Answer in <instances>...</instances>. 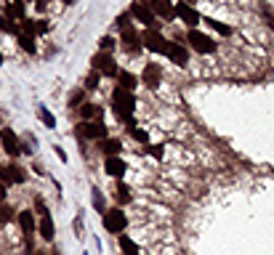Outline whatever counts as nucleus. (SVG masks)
<instances>
[{
  "instance_id": "f257e3e1",
  "label": "nucleus",
  "mask_w": 274,
  "mask_h": 255,
  "mask_svg": "<svg viewBox=\"0 0 274 255\" xmlns=\"http://www.w3.org/2000/svg\"><path fill=\"white\" fill-rule=\"evenodd\" d=\"M112 104H115V117L120 122H128L133 125V109H136V99H133V93L125 90V88H115L112 90Z\"/></svg>"
},
{
  "instance_id": "f03ea898",
  "label": "nucleus",
  "mask_w": 274,
  "mask_h": 255,
  "mask_svg": "<svg viewBox=\"0 0 274 255\" xmlns=\"http://www.w3.org/2000/svg\"><path fill=\"white\" fill-rule=\"evenodd\" d=\"M131 16H133V19H139L141 24H147L149 29H157V16L152 13L147 0H136V3L131 6Z\"/></svg>"
},
{
  "instance_id": "7ed1b4c3",
  "label": "nucleus",
  "mask_w": 274,
  "mask_h": 255,
  "mask_svg": "<svg viewBox=\"0 0 274 255\" xmlns=\"http://www.w3.org/2000/svg\"><path fill=\"white\" fill-rule=\"evenodd\" d=\"M104 226H106V231H112V234H123V229L128 226V218H125V213L120 210H106L104 213Z\"/></svg>"
},
{
  "instance_id": "20e7f679",
  "label": "nucleus",
  "mask_w": 274,
  "mask_h": 255,
  "mask_svg": "<svg viewBox=\"0 0 274 255\" xmlns=\"http://www.w3.org/2000/svg\"><path fill=\"white\" fill-rule=\"evenodd\" d=\"M90 64H94V72H99V75H106V77H117L115 59H112L109 53H96Z\"/></svg>"
},
{
  "instance_id": "39448f33",
  "label": "nucleus",
  "mask_w": 274,
  "mask_h": 255,
  "mask_svg": "<svg viewBox=\"0 0 274 255\" xmlns=\"http://www.w3.org/2000/svg\"><path fill=\"white\" fill-rule=\"evenodd\" d=\"M189 43H192L194 51H200V53H213L216 51V43H213L205 32H197V29L189 32Z\"/></svg>"
},
{
  "instance_id": "423d86ee",
  "label": "nucleus",
  "mask_w": 274,
  "mask_h": 255,
  "mask_svg": "<svg viewBox=\"0 0 274 255\" xmlns=\"http://www.w3.org/2000/svg\"><path fill=\"white\" fill-rule=\"evenodd\" d=\"M141 43H144V48H149L152 53H165V43H168V40H165L157 29H147Z\"/></svg>"
},
{
  "instance_id": "0eeeda50",
  "label": "nucleus",
  "mask_w": 274,
  "mask_h": 255,
  "mask_svg": "<svg viewBox=\"0 0 274 255\" xmlns=\"http://www.w3.org/2000/svg\"><path fill=\"white\" fill-rule=\"evenodd\" d=\"M0 143H3V152L11 154V157H16L22 152V143H19L16 133H13L11 128H3V131H0Z\"/></svg>"
},
{
  "instance_id": "6e6552de",
  "label": "nucleus",
  "mask_w": 274,
  "mask_h": 255,
  "mask_svg": "<svg viewBox=\"0 0 274 255\" xmlns=\"http://www.w3.org/2000/svg\"><path fill=\"white\" fill-rule=\"evenodd\" d=\"M78 133L83 138H90V141H101V138H106V125H101V122H83L78 128Z\"/></svg>"
},
{
  "instance_id": "1a4fd4ad",
  "label": "nucleus",
  "mask_w": 274,
  "mask_h": 255,
  "mask_svg": "<svg viewBox=\"0 0 274 255\" xmlns=\"http://www.w3.org/2000/svg\"><path fill=\"white\" fill-rule=\"evenodd\" d=\"M173 11H176V16H178V19L181 22H184L187 27H197V24H200V13H197L192 6H187V3H178V6H173Z\"/></svg>"
},
{
  "instance_id": "9d476101",
  "label": "nucleus",
  "mask_w": 274,
  "mask_h": 255,
  "mask_svg": "<svg viewBox=\"0 0 274 255\" xmlns=\"http://www.w3.org/2000/svg\"><path fill=\"white\" fill-rule=\"evenodd\" d=\"M147 3H149L152 13H155V16H162L165 22H171L173 16H176V11H173V6H171V0H147Z\"/></svg>"
},
{
  "instance_id": "9b49d317",
  "label": "nucleus",
  "mask_w": 274,
  "mask_h": 255,
  "mask_svg": "<svg viewBox=\"0 0 274 255\" xmlns=\"http://www.w3.org/2000/svg\"><path fill=\"white\" fill-rule=\"evenodd\" d=\"M165 56H168L173 64H181V67H184L187 64V48L181 45V43H165Z\"/></svg>"
},
{
  "instance_id": "f8f14e48",
  "label": "nucleus",
  "mask_w": 274,
  "mask_h": 255,
  "mask_svg": "<svg viewBox=\"0 0 274 255\" xmlns=\"http://www.w3.org/2000/svg\"><path fill=\"white\" fill-rule=\"evenodd\" d=\"M38 205H40V236L51 242V239H53V221H51V213L43 207V202H38Z\"/></svg>"
},
{
  "instance_id": "ddd939ff",
  "label": "nucleus",
  "mask_w": 274,
  "mask_h": 255,
  "mask_svg": "<svg viewBox=\"0 0 274 255\" xmlns=\"http://www.w3.org/2000/svg\"><path fill=\"white\" fill-rule=\"evenodd\" d=\"M160 77H162V72H160L157 64H147V67H144L141 80H144V85H147V88H157V85H160Z\"/></svg>"
},
{
  "instance_id": "4468645a",
  "label": "nucleus",
  "mask_w": 274,
  "mask_h": 255,
  "mask_svg": "<svg viewBox=\"0 0 274 255\" xmlns=\"http://www.w3.org/2000/svg\"><path fill=\"white\" fill-rule=\"evenodd\" d=\"M0 175H3V184H24V170L19 168V165H8V168H3L0 170Z\"/></svg>"
},
{
  "instance_id": "2eb2a0df",
  "label": "nucleus",
  "mask_w": 274,
  "mask_h": 255,
  "mask_svg": "<svg viewBox=\"0 0 274 255\" xmlns=\"http://www.w3.org/2000/svg\"><path fill=\"white\" fill-rule=\"evenodd\" d=\"M104 170L112 175V178H123V173H125V162L120 157H106V162H104Z\"/></svg>"
},
{
  "instance_id": "dca6fc26",
  "label": "nucleus",
  "mask_w": 274,
  "mask_h": 255,
  "mask_svg": "<svg viewBox=\"0 0 274 255\" xmlns=\"http://www.w3.org/2000/svg\"><path fill=\"white\" fill-rule=\"evenodd\" d=\"M99 149H101L106 157H117L120 149H123V143H120V138H101V141H99Z\"/></svg>"
},
{
  "instance_id": "f3484780",
  "label": "nucleus",
  "mask_w": 274,
  "mask_h": 255,
  "mask_svg": "<svg viewBox=\"0 0 274 255\" xmlns=\"http://www.w3.org/2000/svg\"><path fill=\"white\" fill-rule=\"evenodd\" d=\"M19 226H22V231L29 236V234H35V215L29 213V210H22L19 213Z\"/></svg>"
},
{
  "instance_id": "a211bd4d",
  "label": "nucleus",
  "mask_w": 274,
  "mask_h": 255,
  "mask_svg": "<svg viewBox=\"0 0 274 255\" xmlns=\"http://www.w3.org/2000/svg\"><path fill=\"white\" fill-rule=\"evenodd\" d=\"M6 16L8 19H24V0H11L6 6Z\"/></svg>"
},
{
  "instance_id": "6ab92c4d",
  "label": "nucleus",
  "mask_w": 274,
  "mask_h": 255,
  "mask_svg": "<svg viewBox=\"0 0 274 255\" xmlns=\"http://www.w3.org/2000/svg\"><path fill=\"white\" fill-rule=\"evenodd\" d=\"M120 43H123L128 51H136V48H139V35H136V29L133 27L123 29V40H120Z\"/></svg>"
},
{
  "instance_id": "aec40b11",
  "label": "nucleus",
  "mask_w": 274,
  "mask_h": 255,
  "mask_svg": "<svg viewBox=\"0 0 274 255\" xmlns=\"http://www.w3.org/2000/svg\"><path fill=\"white\" fill-rule=\"evenodd\" d=\"M117 88L133 90V88H136V77H133L131 72H117Z\"/></svg>"
},
{
  "instance_id": "412c9836",
  "label": "nucleus",
  "mask_w": 274,
  "mask_h": 255,
  "mask_svg": "<svg viewBox=\"0 0 274 255\" xmlns=\"http://www.w3.org/2000/svg\"><path fill=\"white\" fill-rule=\"evenodd\" d=\"M117 236H120V247H123L125 255H139V247H136V242L128 234H117Z\"/></svg>"
},
{
  "instance_id": "4be33fe9",
  "label": "nucleus",
  "mask_w": 274,
  "mask_h": 255,
  "mask_svg": "<svg viewBox=\"0 0 274 255\" xmlns=\"http://www.w3.org/2000/svg\"><path fill=\"white\" fill-rule=\"evenodd\" d=\"M38 32H40V27H38L32 19H27V16H24V19H22V35H27V38H32V40H35Z\"/></svg>"
},
{
  "instance_id": "5701e85b",
  "label": "nucleus",
  "mask_w": 274,
  "mask_h": 255,
  "mask_svg": "<svg viewBox=\"0 0 274 255\" xmlns=\"http://www.w3.org/2000/svg\"><path fill=\"white\" fill-rule=\"evenodd\" d=\"M0 29L8 32V35H19V27L13 24V19H8V16H0Z\"/></svg>"
},
{
  "instance_id": "b1692460",
  "label": "nucleus",
  "mask_w": 274,
  "mask_h": 255,
  "mask_svg": "<svg viewBox=\"0 0 274 255\" xmlns=\"http://www.w3.org/2000/svg\"><path fill=\"white\" fill-rule=\"evenodd\" d=\"M80 115H83L85 120H90V117H101V109H96V104H83V106H80Z\"/></svg>"
},
{
  "instance_id": "393cba45",
  "label": "nucleus",
  "mask_w": 274,
  "mask_h": 255,
  "mask_svg": "<svg viewBox=\"0 0 274 255\" xmlns=\"http://www.w3.org/2000/svg\"><path fill=\"white\" fill-rule=\"evenodd\" d=\"M38 117L45 122V128H56V117H53V115H51V112L45 109V106H40V109H38Z\"/></svg>"
},
{
  "instance_id": "a878e982",
  "label": "nucleus",
  "mask_w": 274,
  "mask_h": 255,
  "mask_svg": "<svg viewBox=\"0 0 274 255\" xmlns=\"http://www.w3.org/2000/svg\"><path fill=\"white\" fill-rule=\"evenodd\" d=\"M115 197H117V202H120V205L131 202V189H128L125 184H120V186H117V191H115Z\"/></svg>"
},
{
  "instance_id": "bb28decb",
  "label": "nucleus",
  "mask_w": 274,
  "mask_h": 255,
  "mask_svg": "<svg viewBox=\"0 0 274 255\" xmlns=\"http://www.w3.org/2000/svg\"><path fill=\"white\" fill-rule=\"evenodd\" d=\"M19 45L24 48L27 53H35L38 51V45H35V40L32 38H27V35H19Z\"/></svg>"
},
{
  "instance_id": "cd10ccee",
  "label": "nucleus",
  "mask_w": 274,
  "mask_h": 255,
  "mask_svg": "<svg viewBox=\"0 0 274 255\" xmlns=\"http://www.w3.org/2000/svg\"><path fill=\"white\" fill-rule=\"evenodd\" d=\"M213 29H216V32H221V35H232V29L229 27H226V24H221V22H216V19H205Z\"/></svg>"
},
{
  "instance_id": "c85d7f7f",
  "label": "nucleus",
  "mask_w": 274,
  "mask_h": 255,
  "mask_svg": "<svg viewBox=\"0 0 274 255\" xmlns=\"http://www.w3.org/2000/svg\"><path fill=\"white\" fill-rule=\"evenodd\" d=\"M85 88H88V90H96V88H99V72H90V75H88Z\"/></svg>"
},
{
  "instance_id": "c756f323",
  "label": "nucleus",
  "mask_w": 274,
  "mask_h": 255,
  "mask_svg": "<svg viewBox=\"0 0 274 255\" xmlns=\"http://www.w3.org/2000/svg\"><path fill=\"white\" fill-rule=\"evenodd\" d=\"M11 218H13V210L6 207V205H0V223H8Z\"/></svg>"
},
{
  "instance_id": "7c9ffc66",
  "label": "nucleus",
  "mask_w": 274,
  "mask_h": 255,
  "mask_svg": "<svg viewBox=\"0 0 274 255\" xmlns=\"http://www.w3.org/2000/svg\"><path fill=\"white\" fill-rule=\"evenodd\" d=\"M94 191H96V194H94V207H96L99 213H106V210H104V197L99 194V189H94Z\"/></svg>"
},
{
  "instance_id": "2f4dec72",
  "label": "nucleus",
  "mask_w": 274,
  "mask_h": 255,
  "mask_svg": "<svg viewBox=\"0 0 274 255\" xmlns=\"http://www.w3.org/2000/svg\"><path fill=\"white\" fill-rule=\"evenodd\" d=\"M117 27H120V29H128V27H131V16H128V13H120V16H117Z\"/></svg>"
},
{
  "instance_id": "473e14b6",
  "label": "nucleus",
  "mask_w": 274,
  "mask_h": 255,
  "mask_svg": "<svg viewBox=\"0 0 274 255\" xmlns=\"http://www.w3.org/2000/svg\"><path fill=\"white\" fill-rule=\"evenodd\" d=\"M83 101V90H75L72 96H69V106H78Z\"/></svg>"
},
{
  "instance_id": "72a5a7b5",
  "label": "nucleus",
  "mask_w": 274,
  "mask_h": 255,
  "mask_svg": "<svg viewBox=\"0 0 274 255\" xmlns=\"http://www.w3.org/2000/svg\"><path fill=\"white\" fill-rule=\"evenodd\" d=\"M112 48H115V40H112V38H104V40H101V51H104V53L112 51Z\"/></svg>"
},
{
  "instance_id": "f704fd0d",
  "label": "nucleus",
  "mask_w": 274,
  "mask_h": 255,
  "mask_svg": "<svg viewBox=\"0 0 274 255\" xmlns=\"http://www.w3.org/2000/svg\"><path fill=\"white\" fill-rule=\"evenodd\" d=\"M133 138H136V141H147V131H139V128H136V131H133Z\"/></svg>"
},
{
  "instance_id": "c9c22d12",
  "label": "nucleus",
  "mask_w": 274,
  "mask_h": 255,
  "mask_svg": "<svg viewBox=\"0 0 274 255\" xmlns=\"http://www.w3.org/2000/svg\"><path fill=\"white\" fill-rule=\"evenodd\" d=\"M264 13H266V19H269V24H271V29H274V13H271L266 6H264Z\"/></svg>"
},
{
  "instance_id": "e433bc0d",
  "label": "nucleus",
  "mask_w": 274,
  "mask_h": 255,
  "mask_svg": "<svg viewBox=\"0 0 274 255\" xmlns=\"http://www.w3.org/2000/svg\"><path fill=\"white\" fill-rule=\"evenodd\" d=\"M152 149V157H162V147H149Z\"/></svg>"
},
{
  "instance_id": "4c0bfd02",
  "label": "nucleus",
  "mask_w": 274,
  "mask_h": 255,
  "mask_svg": "<svg viewBox=\"0 0 274 255\" xmlns=\"http://www.w3.org/2000/svg\"><path fill=\"white\" fill-rule=\"evenodd\" d=\"M3 199H6V186L0 184V205H3Z\"/></svg>"
},
{
  "instance_id": "58836bf2",
  "label": "nucleus",
  "mask_w": 274,
  "mask_h": 255,
  "mask_svg": "<svg viewBox=\"0 0 274 255\" xmlns=\"http://www.w3.org/2000/svg\"><path fill=\"white\" fill-rule=\"evenodd\" d=\"M0 64H3V53H0Z\"/></svg>"
},
{
  "instance_id": "ea45409f",
  "label": "nucleus",
  "mask_w": 274,
  "mask_h": 255,
  "mask_svg": "<svg viewBox=\"0 0 274 255\" xmlns=\"http://www.w3.org/2000/svg\"><path fill=\"white\" fill-rule=\"evenodd\" d=\"M64 3H75V0H64Z\"/></svg>"
},
{
  "instance_id": "a19ab883",
  "label": "nucleus",
  "mask_w": 274,
  "mask_h": 255,
  "mask_svg": "<svg viewBox=\"0 0 274 255\" xmlns=\"http://www.w3.org/2000/svg\"><path fill=\"white\" fill-rule=\"evenodd\" d=\"M35 255H43V252H35Z\"/></svg>"
}]
</instances>
